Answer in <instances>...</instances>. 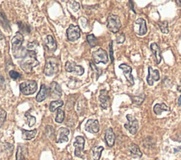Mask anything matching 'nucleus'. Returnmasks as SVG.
Wrapping results in <instances>:
<instances>
[{
  "mask_svg": "<svg viewBox=\"0 0 181 160\" xmlns=\"http://www.w3.org/2000/svg\"><path fill=\"white\" fill-rule=\"evenodd\" d=\"M20 66L22 70L26 73H31L32 72L33 68L38 66L39 62L37 59L36 52L33 50L27 49L25 56L19 62Z\"/></svg>",
  "mask_w": 181,
  "mask_h": 160,
  "instance_id": "obj_1",
  "label": "nucleus"
},
{
  "mask_svg": "<svg viewBox=\"0 0 181 160\" xmlns=\"http://www.w3.org/2000/svg\"><path fill=\"white\" fill-rule=\"evenodd\" d=\"M24 40V38L22 33L17 32L15 35L12 39V52L14 56L16 58H23L25 56L27 49H24L21 48L22 44Z\"/></svg>",
  "mask_w": 181,
  "mask_h": 160,
  "instance_id": "obj_2",
  "label": "nucleus"
},
{
  "mask_svg": "<svg viewBox=\"0 0 181 160\" xmlns=\"http://www.w3.org/2000/svg\"><path fill=\"white\" fill-rule=\"evenodd\" d=\"M60 61L56 57H48L45 65L44 73L47 76H52L59 71Z\"/></svg>",
  "mask_w": 181,
  "mask_h": 160,
  "instance_id": "obj_3",
  "label": "nucleus"
},
{
  "mask_svg": "<svg viewBox=\"0 0 181 160\" xmlns=\"http://www.w3.org/2000/svg\"><path fill=\"white\" fill-rule=\"evenodd\" d=\"M38 88V84L35 80H26L20 84L19 89L21 93L25 95H33L36 92Z\"/></svg>",
  "mask_w": 181,
  "mask_h": 160,
  "instance_id": "obj_4",
  "label": "nucleus"
},
{
  "mask_svg": "<svg viewBox=\"0 0 181 160\" xmlns=\"http://www.w3.org/2000/svg\"><path fill=\"white\" fill-rule=\"evenodd\" d=\"M122 26L118 16L111 14L107 18V28L112 33H117Z\"/></svg>",
  "mask_w": 181,
  "mask_h": 160,
  "instance_id": "obj_5",
  "label": "nucleus"
},
{
  "mask_svg": "<svg viewBox=\"0 0 181 160\" xmlns=\"http://www.w3.org/2000/svg\"><path fill=\"white\" fill-rule=\"evenodd\" d=\"M92 57L93 62L97 64L100 63L106 64L108 62V55H107V52L102 48H99L97 50L93 52Z\"/></svg>",
  "mask_w": 181,
  "mask_h": 160,
  "instance_id": "obj_6",
  "label": "nucleus"
},
{
  "mask_svg": "<svg viewBox=\"0 0 181 160\" xmlns=\"http://www.w3.org/2000/svg\"><path fill=\"white\" fill-rule=\"evenodd\" d=\"M126 117H127L128 122L124 125V127L129 131L131 134L135 135L139 129V123L137 119L130 114H127Z\"/></svg>",
  "mask_w": 181,
  "mask_h": 160,
  "instance_id": "obj_7",
  "label": "nucleus"
},
{
  "mask_svg": "<svg viewBox=\"0 0 181 160\" xmlns=\"http://www.w3.org/2000/svg\"><path fill=\"white\" fill-rule=\"evenodd\" d=\"M67 36L68 40L74 42L81 37V30L78 25H70L67 30Z\"/></svg>",
  "mask_w": 181,
  "mask_h": 160,
  "instance_id": "obj_8",
  "label": "nucleus"
},
{
  "mask_svg": "<svg viewBox=\"0 0 181 160\" xmlns=\"http://www.w3.org/2000/svg\"><path fill=\"white\" fill-rule=\"evenodd\" d=\"M84 144L85 140L82 136H77L75 138V141L74 143V146L75 147L74 154L76 157H79V158H83V153L84 149Z\"/></svg>",
  "mask_w": 181,
  "mask_h": 160,
  "instance_id": "obj_9",
  "label": "nucleus"
},
{
  "mask_svg": "<svg viewBox=\"0 0 181 160\" xmlns=\"http://www.w3.org/2000/svg\"><path fill=\"white\" fill-rule=\"evenodd\" d=\"M65 70L69 73H75L78 75H81L84 73V69L79 65H77L73 62H67L65 64Z\"/></svg>",
  "mask_w": 181,
  "mask_h": 160,
  "instance_id": "obj_10",
  "label": "nucleus"
},
{
  "mask_svg": "<svg viewBox=\"0 0 181 160\" xmlns=\"http://www.w3.org/2000/svg\"><path fill=\"white\" fill-rule=\"evenodd\" d=\"M160 80V73L158 69L154 70L151 66L148 68V75L146 78V82L149 86H153L154 82Z\"/></svg>",
  "mask_w": 181,
  "mask_h": 160,
  "instance_id": "obj_11",
  "label": "nucleus"
},
{
  "mask_svg": "<svg viewBox=\"0 0 181 160\" xmlns=\"http://www.w3.org/2000/svg\"><path fill=\"white\" fill-rule=\"evenodd\" d=\"M62 91L61 87L57 82H52L50 85L49 88V95L50 96V98L57 99L62 97Z\"/></svg>",
  "mask_w": 181,
  "mask_h": 160,
  "instance_id": "obj_12",
  "label": "nucleus"
},
{
  "mask_svg": "<svg viewBox=\"0 0 181 160\" xmlns=\"http://www.w3.org/2000/svg\"><path fill=\"white\" fill-rule=\"evenodd\" d=\"M85 130L91 133H97L100 130V125L98 120L89 119L85 125Z\"/></svg>",
  "mask_w": 181,
  "mask_h": 160,
  "instance_id": "obj_13",
  "label": "nucleus"
},
{
  "mask_svg": "<svg viewBox=\"0 0 181 160\" xmlns=\"http://www.w3.org/2000/svg\"><path fill=\"white\" fill-rule=\"evenodd\" d=\"M119 68L123 71V74L125 75V77L127 80L131 85H133L135 84V81H134V77L132 74V68L126 64H120L119 66Z\"/></svg>",
  "mask_w": 181,
  "mask_h": 160,
  "instance_id": "obj_14",
  "label": "nucleus"
},
{
  "mask_svg": "<svg viewBox=\"0 0 181 160\" xmlns=\"http://www.w3.org/2000/svg\"><path fill=\"white\" fill-rule=\"evenodd\" d=\"M98 99L101 102V107L102 108L104 109H107L110 104V97L107 90H101L100 91V95H99Z\"/></svg>",
  "mask_w": 181,
  "mask_h": 160,
  "instance_id": "obj_15",
  "label": "nucleus"
},
{
  "mask_svg": "<svg viewBox=\"0 0 181 160\" xmlns=\"http://www.w3.org/2000/svg\"><path fill=\"white\" fill-rule=\"evenodd\" d=\"M69 134V130L67 128L61 127L58 130V138H57V143H62L68 142L69 138H68V135Z\"/></svg>",
  "mask_w": 181,
  "mask_h": 160,
  "instance_id": "obj_16",
  "label": "nucleus"
},
{
  "mask_svg": "<svg viewBox=\"0 0 181 160\" xmlns=\"http://www.w3.org/2000/svg\"><path fill=\"white\" fill-rule=\"evenodd\" d=\"M105 140H106L107 145L110 148H112L115 145V135L112 128H109L108 129L106 130V133H105Z\"/></svg>",
  "mask_w": 181,
  "mask_h": 160,
  "instance_id": "obj_17",
  "label": "nucleus"
},
{
  "mask_svg": "<svg viewBox=\"0 0 181 160\" xmlns=\"http://www.w3.org/2000/svg\"><path fill=\"white\" fill-rule=\"evenodd\" d=\"M150 49L152 53L154 54V56L155 57L156 64L158 65L161 62V49H160L159 46L156 43H153L151 44Z\"/></svg>",
  "mask_w": 181,
  "mask_h": 160,
  "instance_id": "obj_18",
  "label": "nucleus"
},
{
  "mask_svg": "<svg viewBox=\"0 0 181 160\" xmlns=\"http://www.w3.org/2000/svg\"><path fill=\"white\" fill-rule=\"evenodd\" d=\"M49 96V88L45 85H42L40 90L36 96V101L41 102L44 101Z\"/></svg>",
  "mask_w": 181,
  "mask_h": 160,
  "instance_id": "obj_19",
  "label": "nucleus"
},
{
  "mask_svg": "<svg viewBox=\"0 0 181 160\" xmlns=\"http://www.w3.org/2000/svg\"><path fill=\"white\" fill-rule=\"evenodd\" d=\"M45 45L50 52H55L57 49V43L52 35H48L45 40Z\"/></svg>",
  "mask_w": 181,
  "mask_h": 160,
  "instance_id": "obj_20",
  "label": "nucleus"
},
{
  "mask_svg": "<svg viewBox=\"0 0 181 160\" xmlns=\"http://www.w3.org/2000/svg\"><path fill=\"white\" fill-rule=\"evenodd\" d=\"M135 23L136 24L140 25V29H139V31L137 33L138 35L140 36H143L146 35V33H147V27H146V21L142 18H139L136 20Z\"/></svg>",
  "mask_w": 181,
  "mask_h": 160,
  "instance_id": "obj_21",
  "label": "nucleus"
},
{
  "mask_svg": "<svg viewBox=\"0 0 181 160\" xmlns=\"http://www.w3.org/2000/svg\"><path fill=\"white\" fill-rule=\"evenodd\" d=\"M27 149L25 146L20 145L18 146L17 154H16V160H26Z\"/></svg>",
  "mask_w": 181,
  "mask_h": 160,
  "instance_id": "obj_22",
  "label": "nucleus"
},
{
  "mask_svg": "<svg viewBox=\"0 0 181 160\" xmlns=\"http://www.w3.org/2000/svg\"><path fill=\"white\" fill-rule=\"evenodd\" d=\"M153 110L154 112L155 113L156 115H161L162 114V112H169L170 110V108L165 103H161L155 104L153 108Z\"/></svg>",
  "mask_w": 181,
  "mask_h": 160,
  "instance_id": "obj_23",
  "label": "nucleus"
},
{
  "mask_svg": "<svg viewBox=\"0 0 181 160\" xmlns=\"http://www.w3.org/2000/svg\"><path fill=\"white\" fill-rule=\"evenodd\" d=\"M37 134V129L32 130H27L22 129V138L26 140H30L36 137Z\"/></svg>",
  "mask_w": 181,
  "mask_h": 160,
  "instance_id": "obj_24",
  "label": "nucleus"
},
{
  "mask_svg": "<svg viewBox=\"0 0 181 160\" xmlns=\"http://www.w3.org/2000/svg\"><path fill=\"white\" fill-rule=\"evenodd\" d=\"M129 150L131 153V154H133V155H135L136 157H142V153H141V151L140 150V148H139V146L137 145H136L135 143H132L129 147Z\"/></svg>",
  "mask_w": 181,
  "mask_h": 160,
  "instance_id": "obj_25",
  "label": "nucleus"
},
{
  "mask_svg": "<svg viewBox=\"0 0 181 160\" xmlns=\"http://www.w3.org/2000/svg\"><path fill=\"white\" fill-rule=\"evenodd\" d=\"M103 147L102 146H95L92 149L93 153V159L94 160H99L101 158V153L103 151Z\"/></svg>",
  "mask_w": 181,
  "mask_h": 160,
  "instance_id": "obj_26",
  "label": "nucleus"
},
{
  "mask_svg": "<svg viewBox=\"0 0 181 160\" xmlns=\"http://www.w3.org/2000/svg\"><path fill=\"white\" fill-rule=\"evenodd\" d=\"M63 104H64V102L61 100V99L52 101L50 102V107H49L50 111L51 112H54L56 109H58L60 107H62Z\"/></svg>",
  "mask_w": 181,
  "mask_h": 160,
  "instance_id": "obj_27",
  "label": "nucleus"
},
{
  "mask_svg": "<svg viewBox=\"0 0 181 160\" xmlns=\"http://www.w3.org/2000/svg\"><path fill=\"white\" fill-rule=\"evenodd\" d=\"M131 98H132V101L133 102V104H136V105L140 106L144 101L145 95L142 94V95H139V96H131Z\"/></svg>",
  "mask_w": 181,
  "mask_h": 160,
  "instance_id": "obj_28",
  "label": "nucleus"
},
{
  "mask_svg": "<svg viewBox=\"0 0 181 160\" xmlns=\"http://www.w3.org/2000/svg\"><path fill=\"white\" fill-rule=\"evenodd\" d=\"M86 39H87L89 45H90L91 48H94V47H96L97 44H98V39H97L96 38V36L93 35V34L87 35Z\"/></svg>",
  "mask_w": 181,
  "mask_h": 160,
  "instance_id": "obj_29",
  "label": "nucleus"
},
{
  "mask_svg": "<svg viewBox=\"0 0 181 160\" xmlns=\"http://www.w3.org/2000/svg\"><path fill=\"white\" fill-rule=\"evenodd\" d=\"M159 27L161 30V32L164 34H168L169 32V23H168L167 21H165L163 22H159L158 23Z\"/></svg>",
  "mask_w": 181,
  "mask_h": 160,
  "instance_id": "obj_30",
  "label": "nucleus"
},
{
  "mask_svg": "<svg viewBox=\"0 0 181 160\" xmlns=\"http://www.w3.org/2000/svg\"><path fill=\"white\" fill-rule=\"evenodd\" d=\"M64 112L62 109H57V113L55 117V121L57 123H59V124H61L64 119Z\"/></svg>",
  "mask_w": 181,
  "mask_h": 160,
  "instance_id": "obj_31",
  "label": "nucleus"
},
{
  "mask_svg": "<svg viewBox=\"0 0 181 160\" xmlns=\"http://www.w3.org/2000/svg\"><path fill=\"white\" fill-rule=\"evenodd\" d=\"M18 25H19V28H20V30H21L23 33L28 34L31 32L30 26L28 25L26 23L23 22H19L18 23Z\"/></svg>",
  "mask_w": 181,
  "mask_h": 160,
  "instance_id": "obj_32",
  "label": "nucleus"
},
{
  "mask_svg": "<svg viewBox=\"0 0 181 160\" xmlns=\"http://www.w3.org/2000/svg\"><path fill=\"white\" fill-rule=\"evenodd\" d=\"M25 117H26V119L28 120V126L29 127H32L34 125L36 124V119L35 117L31 116V115L29 114L28 112H26L25 114Z\"/></svg>",
  "mask_w": 181,
  "mask_h": 160,
  "instance_id": "obj_33",
  "label": "nucleus"
},
{
  "mask_svg": "<svg viewBox=\"0 0 181 160\" xmlns=\"http://www.w3.org/2000/svg\"><path fill=\"white\" fill-rule=\"evenodd\" d=\"M7 119V112L5 110L0 109V128L3 126Z\"/></svg>",
  "mask_w": 181,
  "mask_h": 160,
  "instance_id": "obj_34",
  "label": "nucleus"
},
{
  "mask_svg": "<svg viewBox=\"0 0 181 160\" xmlns=\"http://www.w3.org/2000/svg\"><path fill=\"white\" fill-rule=\"evenodd\" d=\"M69 5L71 9H72L74 12H77L79 11L80 8V5L79 4V2H77L75 1H71L69 2Z\"/></svg>",
  "mask_w": 181,
  "mask_h": 160,
  "instance_id": "obj_35",
  "label": "nucleus"
},
{
  "mask_svg": "<svg viewBox=\"0 0 181 160\" xmlns=\"http://www.w3.org/2000/svg\"><path fill=\"white\" fill-rule=\"evenodd\" d=\"M9 75L13 80H17L18 78H19L21 77L20 73H18L17 71H10Z\"/></svg>",
  "mask_w": 181,
  "mask_h": 160,
  "instance_id": "obj_36",
  "label": "nucleus"
},
{
  "mask_svg": "<svg viewBox=\"0 0 181 160\" xmlns=\"http://www.w3.org/2000/svg\"><path fill=\"white\" fill-rule=\"evenodd\" d=\"M125 41V35L124 33H120L116 38V42L117 44H122Z\"/></svg>",
  "mask_w": 181,
  "mask_h": 160,
  "instance_id": "obj_37",
  "label": "nucleus"
},
{
  "mask_svg": "<svg viewBox=\"0 0 181 160\" xmlns=\"http://www.w3.org/2000/svg\"><path fill=\"white\" fill-rule=\"evenodd\" d=\"M109 48H110V57H111V62L113 63L114 57H113V48H112V41H111V43L109 44Z\"/></svg>",
  "mask_w": 181,
  "mask_h": 160,
  "instance_id": "obj_38",
  "label": "nucleus"
},
{
  "mask_svg": "<svg viewBox=\"0 0 181 160\" xmlns=\"http://www.w3.org/2000/svg\"><path fill=\"white\" fill-rule=\"evenodd\" d=\"M4 82V76L1 74V73H0V87H1V86L3 85Z\"/></svg>",
  "mask_w": 181,
  "mask_h": 160,
  "instance_id": "obj_39",
  "label": "nucleus"
},
{
  "mask_svg": "<svg viewBox=\"0 0 181 160\" xmlns=\"http://www.w3.org/2000/svg\"><path fill=\"white\" fill-rule=\"evenodd\" d=\"M174 153H178V152L181 153V146L178 147V148H174Z\"/></svg>",
  "mask_w": 181,
  "mask_h": 160,
  "instance_id": "obj_40",
  "label": "nucleus"
},
{
  "mask_svg": "<svg viewBox=\"0 0 181 160\" xmlns=\"http://www.w3.org/2000/svg\"><path fill=\"white\" fill-rule=\"evenodd\" d=\"M129 3H130V5L131 6V9H132V11H133L136 14V11H135V9H134V7H133V2L132 1H130Z\"/></svg>",
  "mask_w": 181,
  "mask_h": 160,
  "instance_id": "obj_41",
  "label": "nucleus"
},
{
  "mask_svg": "<svg viewBox=\"0 0 181 160\" xmlns=\"http://www.w3.org/2000/svg\"><path fill=\"white\" fill-rule=\"evenodd\" d=\"M178 106L181 105V95H180L179 98H178Z\"/></svg>",
  "mask_w": 181,
  "mask_h": 160,
  "instance_id": "obj_42",
  "label": "nucleus"
},
{
  "mask_svg": "<svg viewBox=\"0 0 181 160\" xmlns=\"http://www.w3.org/2000/svg\"><path fill=\"white\" fill-rule=\"evenodd\" d=\"M177 90L178 92H180V93H181V85H178L177 86Z\"/></svg>",
  "mask_w": 181,
  "mask_h": 160,
  "instance_id": "obj_43",
  "label": "nucleus"
},
{
  "mask_svg": "<svg viewBox=\"0 0 181 160\" xmlns=\"http://www.w3.org/2000/svg\"><path fill=\"white\" fill-rule=\"evenodd\" d=\"M175 2H176V3H179L178 4V7H181V1H175Z\"/></svg>",
  "mask_w": 181,
  "mask_h": 160,
  "instance_id": "obj_44",
  "label": "nucleus"
}]
</instances>
